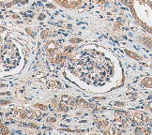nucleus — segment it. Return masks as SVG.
Segmentation results:
<instances>
[{
	"label": "nucleus",
	"mask_w": 152,
	"mask_h": 135,
	"mask_svg": "<svg viewBox=\"0 0 152 135\" xmlns=\"http://www.w3.org/2000/svg\"><path fill=\"white\" fill-rule=\"evenodd\" d=\"M131 10L136 23L152 35V1L151 0H119Z\"/></svg>",
	"instance_id": "nucleus-1"
},
{
	"label": "nucleus",
	"mask_w": 152,
	"mask_h": 135,
	"mask_svg": "<svg viewBox=\"0 0 152 135\" xmlns=\"http://www.w3.org/2000/svg\"><path fill=\"white\" fill-rule=\"evenodd\" d=\"M54 1L62 8L72 9L79 7L81 5L82 0H54Z\"/></svg>",
	"instance_id": "nucleus-2"
},
{
	"label": "nucleus",
	"mask_w": 152,
	"mask_h": 135,
	"mask_svg": "<svg viewBox=\"0 0 152 135\" xmlns=\"http://www.w3.org/2000/svg\"><path fill=\"white\" fill-rule=\"evenodd\" d=\"M145 81H147L148 83H145V82H143V85L147 87H152V78H145Z\"/></svg>",
	"instance_id": "nucleus-3"
}]
</instances>
